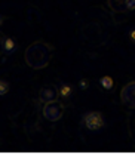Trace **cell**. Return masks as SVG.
<instances>
[{
  "mask_svg": "<svg viewBox=\"0 0 135 154\" xmlns=\"http://www.w3.org/2000/svg\"><path fill=\"white\" fill-rule=\"evenodd\" d=\"M52 58V48L45 42H34L31 43L24 54V59L27 65L33 70H43L48 67Z\"/></svg>",
  "mask_w": 135,
  "mask_h": 154,
  "instance_id": "1",
  "label": "cell"
},
{
  "mask_svg": "<svg viewBox=\"0 0 135 154\" xmlns=\"http://www.w3.org/2000/svg\"><path fill=\"white\" fill-rule=\"evenodd\" d=\"M82 126L91 132H99L105 126V119L99 111H89L82 117Z\"/></svg>",
  "mask_w": 135,
  "mask_h": 154,
  "instance_id": "2",
  "label": "cell"
},
{
  "mask_svg": "<svg viewBox=\"0 0 135 154\" xmlns=\"http://www.w3.org/2000/svg\"><path fill=\"white\" fill-rule=\"evenodd\" d=\"M64 114V105L61 102L55 101H51V102H46L45 107H43V117L49 122H58Z\"/></svg>",
  "mask_w": 135,
  "mask_h": 154,
  "instance_id": "3",
  "label": "cell"
},
{
  "mask_svg": "<svg viewBox=\"0 0 135 154\" xmlns=\"http://www.w3.org/2000/svg\"><path fill=\"white\" fill-rule=\"evenodd\" d=\"M120 99L129 108H135V82H129L120 91Z\"/></svg>",
  "mask_w": 135,
  "mask_h": 154,
  "instance_id": "4",
  "label": "cell"
},
{
  "mask_svg": "<svg viewBox=\"0 0 135 154\" xmlns=\"http://www.w3.org/2000/svg\"><path fill=\"white\" fill-rule=\"evenodd\" d=\"M58 95H59V94H58V89L55 86H52V85L43 86V88L40 89V92H39L40 101L45 102V104H46V102H51V101H55Z\"/></svg>",
  "mask_w": 135,
  "mask_h": 154,
  "instance_id": "5",
  "label": "cell"
},
{
  "mask_svg": "<svg viewBox=\"0 0 135 154\" xmlns=\"http://www.w3.org/2000/svg\"><path fill=\"white\" fill-rule=\"evenodd\" d=\"M2 48H3V52L5 54L12 55L14 52H17L18 45H17V42L12 37H2Z\"/></svg>",
  "mask_w": 135,
  "mask_h": 154,
  "instance_id": "6",
  "label": "cell"
},
{
  "mask_svg": "<svg viewBox=\"0 0 135 154\" xmlns=\"http://www.w3.org/2000/svg\"><path fill=\"white\" fill-rule=\"evenodd\" d=\"M107 3L113 12H119V14L126 12V0H107Z\"/></svg>",
  "mask_w": 135,
  "mask_h": 154,
  "instance_id": "7",
  "label": "cell"
},
{
  "mask_svg": "<svg viewBox=\"0 0 135 154\" xmlns=\"http://www.w3.org/2000/svg\"><path fill=\"white\" fill-rule=\"evenodd\" d=\"M58 94L61 98H64V99H70L71 96H73V86L70 85V83H61L59 86H58Z\"/></svg>",
  "mask_w": 135,
  "mask_h": 154,
  "instance_id": "8",
  "label": "cell"
},
{
  "mask_svg": "<svg viewBox=\"0 0 135 154\" xmlns=\"http://www.w3.org/2000/svg\"><path fill=\"white\" fill-rule=\"evenodd\" d=\"M99 85L104 88V89H107V91H110L111 88H113V79L110 76H104L99 79Z\"/></svg>",
  "mask_w": 135,
  "mask_h": 154,
  "instance_id": "9",
  "label": "cell"
},
{
  "mask_svg": "<svg viewBox=\"0 0 135 154\" xmlns=\"http://www.w3.org/2000/svg\"><path fill=\"white\" fill-rule=\"evenodd\" d=\"M9 83L6 82V80H3V79H0V96H5L8 92H9Z\"/></svg>",
  "mask_w": 135,
  "mask_h": 154,
  "instance_id": "10",
  "label": "cell"
},
{
  "mask_svg": "<svg viewBox=\"0 0 135 154\" xmlns=\"http://www.w3.org/2000/svg\"><path fill=\"white\" fill-rule=\"evenodd\" d=\"M79 88H80L82 91H86V89L89 88V79H80V80H79Z\"/></svg>",
  "mask_w": 135,
  "mask_h": 154,
  "instance_id": "11",
  "label": "cell"
},
{
  "mask_svg": "<svg viewBox=\"0 0 135 154\" xmlns=\"http://www.w3.org/2000/svg\"><path fill=\"white\" fill-rule=\"evenodd\" d=\"M135 11V0H126V12Z\"/></svg>",
  "mask_w": 135,
  "mask_h": 154,
  "instance_id": "12",
  "label": "cell"
},
{
  "mask_svg": "<svg viewBox=\"0 0 135 154\" xmlns=\"http://www.w3.org/2000/svg\"><path fill=\"white\" fill-rule=\"evenodd\" d=\"M128 36H129V38H131L132 42H135V27H132V28L128 31Z\"/></svg>",
  "mask_w": 135,
  "mask_h": 154,
  "instance_id": "13",
  "label": "cell"
},
{
  "mask_svg": "<svg viewBox=\"0 0 135 154\" xmlns=\"http://www.w3.org/2000/svg\"><path fill=\"white\" fill-rule=\"evenodd\" d=\"M2 51H3V48H2V38H0V54H2Z\"/></svg>",
  "mask_w": 135,
  "mask_h": 154,
  "instance_id": "14",
  "label": "cell"
},
{
  "mask_svg": "<svg viewBox=\"0 0 135 154\" xmlns=\"http://www.w3.org/2000/svg\"><path fill=\"white\" fill-rule=\"evenodd\" d=\"M2 24H3V17L0 15V25H2Z\"/></svg>",
  "mask_w": 135,
  "mask_h": 154,
  "instance_id": "15",
  "label": "cell"
}]
</instances>
